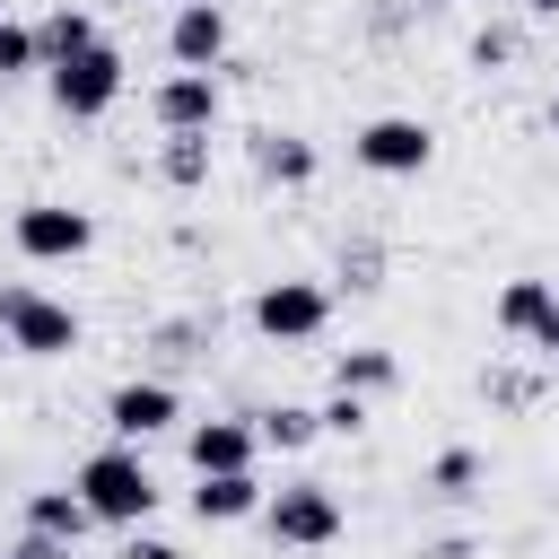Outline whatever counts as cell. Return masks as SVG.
<instances>
[{
  "mask_svg": "<svg viewBox=\"0 0 559 559\" xmlns=\"http://www.w3.org/2000/svg\"><path fill=\"white\" fill-rule=\"evenodd\" d=\"M9 349H26V358H70V349H79V314H70L61 297L9 288Z\"/></svg>",
  "mask_w": 559,
  "mask_h": 559,
  "instance_id": "5",
  "label": "cell"
},
{
  "mask_svg": "<svg viewBox=\"0 0 559 559\" xmlns=\"http://www.w3.org/2000/svg\"><path fill=\"white\" fill-rule=\"evenodd\" d=\"M70 489L87 498V515H96V524H140V515L157 507V480H148V463H140L131 445H105V454H87Z\"/></svg>",
  "mask_w": 559,
  "mask_h": 559,
  "instance_id": "1",
  "label": "cell"
},
{
  "mask_svg": "<svg viewBox=\"0 0 559 559\" xmlns=\"http://www.w3.org/2000/svg\"><path fill=\"white\" fill-rule=\"evenodd\" d=\"M166 52H175L183 70H210V61L227 52V17H218V0H183L175 26H166Z\"/></svg>",
  "mask_w": 559,
  "mask_h": 559,
  "instance_id": "8",
  "label": "cell"
},
{
  "mask_svg": "<svg viewBox=\"0 0 559 559\" xmlns=\"http://www.w3.org/2000/svg\"><path fill=\"white\" fill-rule=\"evenodd\" d=\"M314 428H323V411H297V402H280V411H262V428H253V437H262V445H280V454H297Z\"/></svg>",
  "mask_w": 559,
  "mask_h": 559,
  "instance_id": "16",
  "label": "cell"
},
{
  "mask_svg": "<svg viewBox=\"0 0 559 559\" xmlns=\"http://www.w3.org/2000/svg\"><path fill=\"white\" fill-rule=\"evenodd\" d=\"M472 480H480V454H463V445L437 454V489H472Z\"/></svg>",
  "mask_w": 559,
  "mask_h": 559,
  "instance_id": "21",
  "label": "cell"
},
{
  "mask_svg": "<svg viewBox=\"0 0 559 559\" xmlns=\"http://www.w3.org/2000/svg\"><path fill=\"white\" fill-rule=\"evenodd\" d=\"M349 148H358V166H367V175H419V166L437 157V131H428V122H411V114H376Z\"/></svg>",
  "mask_w": 559,
  "mask_h": 559,
  "instance_id": "4",
  "label": "cell"
},
{
  "mask_svg": "<svg viewBox=\"0 0 559 559\" xmlns=\"http://www.w3.org/2000/svg\"><path fill=\"white\" fill-rule=\"evenodd\" d=\"M253 507H262L253 472H210V480L192 489V515H201V524H245Z\"/></svg>",
  "mask_w": 559,
  "mask_h": 559,
  "instance_id": "12",
  "label": "cell"
},
{
  "mask_svg": "<svg viewBox=\"0 0 559 559\" xmlns=\"http://www.w3.org/2000/svg\"><path fill=\"white\" fill-rule=\"evenodd\" d=\"M262 175H271V183H306V175H314V148L271 131V140H262Z\"/></svg>",
  "mask_w": 559,
  "mask_h": 559,
  "instance_id": "17",
  "label": "cell"
},
{
  "mask_svg": "<svg viewBox=\"0 0 559 559\" xmlns=\"http://www.w3.org/2000/svg\"><path fill=\"white\" fill-rule=\"evenodd\" d=\"M122 559H183V550H175V542H140V533H131V550H122Z\"/></svg>",
  "mask_w": 559,
  "mask_h": 559,
  "instance_id": "24",
  "label": "cell"
},
{
  "mask_svg": "<svg viewBox=\"0 0 559 559\" xmlns=\"http://www.w3.org/2000/svg\"><path fill=\"white\" fill-rule=\"evenodd\" d=\"M157 122H166V131H210V122H218V79H210V70H175V79L157 87Z\"/></svg>",
  "mask_w": 559,
  "mask_h": 559,
  "instance_id": "10",
  "label": "cell"
},
{
  "mask_svg": "<svg viewBox=\"0 0 559 559\" xmlns=\"http://www.w3.org/2000/svg\"><path fill=\"white\" fill-rule=\"evenodd\" d=\"M35 61H44V44H35L26 26H9V17H0V79H17V70H35Z\"/></svg>",
  "mask_w": 559,
  "mask_h": 559,
  "instance_id": "20",
  "label": "cell"
},
{
  "mask_svg": "<svg viewBox=\"0 0 559 559\" xmlns=\"http://www.w3.org/2000/svg\"><path fill=\"white\" fill-rule=\"evenodd\" d=\"M0 17H9V0H0Z\"/></svg>",
  "mask_w": 559,
  "mask_h": 559,
  "instance_id": "29",
  "label": "cell"
},
{
  "mask_svg": "<svg viewBox=\"0 0 559 559\" xmlns=\"http://www.w3.org/2000/svg\"><path fill=\"white\" fill-rule=\"evenodd\" d=\"M87 210H61V201H26L17 210V253L26 262H79L87 253Z\"/></svg>",
  "mask_w": 559,
  "mask_h": 559,
  "instance_id": "7",
  "label": "cell"
},
{
  "mask_svg": "<svg viewBox=\"0 0 559 559\" xmlns=\"http://www.w3.org/2000/svg\"><path fill=\"white\" fill-rule=\"evenodd\" d=\"M210 175V131H175V148H166V183H201Z\"/></svg>",
  "mask_w": 559,
  "mask_h": 559,
  "instance_id": "18",
  "label": "cell"
},
{
  "mask_svg": "<svg viewBox=\"0 0 559 559\" xmlns=\"http://www.w3.org/2000/svg\"><path fill=\"white\" fill-rule=\"evenodd\" d=\"M114 96H122V52H114V44H87L79 61L52 70V105H61L70 122H96Z\"/></svg>",
  "mask_w": 559,
  "mask_h": 559,
  "instance_id": "3",
  "label": "cell"
},
{
  "mask_svg": "<svg viewBox=\"0 0 559 559\" xmlns=\"http://www.w3.org/2000/svg\"><path fill=\"white\" fill-rule=\"evenodd\" d=\"M533 349H542V358H559V306L542 314V332H533Z\"/></svg>",
  "mask_w": 559,
  "mask_h": 559,
  "instance_id": "25",
  "label": "cell"
},
{
  "mask_svg": "<svg viewBox=\"0 0 559 559\" xmlns=\"http://www.w3.org/2000/svg\"><path fill=\"white\" fill-rule=\"evenodd\" d=\"M524 9H542V17H559V0H524Z\"/></svg>",
  "mask_w": 559,
  "mask_h": 559,
  "instance_id": "26",
  "label": "cell"
},
{
  "mask_svg": "<svg viewBox=\"0 0 559 559\" xmlns=\"http://www.w3.org/2000/svg\"><path fill=\"white\" fill-rule=\"evenodd\" d=\"M323 428H341V437H349V428H367V402H358V393H341V402L323 411Z\"/></svg>",
  "mask_w": 559,
  "mask_h": 559,
  "instance_id": "22",
  "label": "cell"
},
{
  "mask_svg": "<svg viewBox=\"0 0 559 559\" xmlns=\"http://www.w3.org/2000/svg\"><path fill=\"white\" fill-rule=\"evenodd\" d=\"M550 306H559V288H550V280H507V288H498V332H524V341H533Z\"/></svg>",
  "mask_w": 559,
  "mask_h": 559,
  "instance_id": "14",
  "label": "cell"
},
{
  "mask_svg": "<svg viewBox=\"0 0 559 559\" xmlns=\"http://www.w3.org/2000/svg\"><path fill=\"white\" fill-rule=\"evenodd\" d=\"M384 384H393V358L384 349H349L341 358V393H384Z\"/></svg>",
  "mask_w": 559,
  "mask_h": 559,
  "instance_id": "19",
  "label": "cell"
},
{
  "mask_svg": "<svg viewBox=\"0 0 559 559\" xmlns=\"http://www.w3.org/2000/svg\"><path fill=\"white\" fill-rule=\"evenodd\" d=\"M183 454H192L201 480H210V472H253V428H245V419H201V428L183 437Z\"/></svg>",
  "mask_w": 559,
  "mask_h": 559,
  "instance_id": "11",
  "label": "cell"
},
{
  "mask_svg": "<svg viewBox=\"0 0 559 559\" xmlns=\"http://www.w3.org/2000/svg\"><path fill=\"white\" fill-rule=\"evenodd\" d=\"M550 131H559V105H550Z\"/></svg>",
  "mask_w": 559,
  "mask_h": 559,
  "instance_id": "28",
  "label": "cell"
},
{
  "mask_svg": "<svg viewBox=\"0 0 559 559\" xmlns=\"http://www.w3.org/2000/svg\"><path fill=\"white\" fill-rule=\"evenodd\" d=\"M35 44H44V61H52V70H61V61H79V52H87V44H96V26H87V17H79V9H52V17H44V35H35Z\"/></svg>",
  "mask_w": 559,
  "mask_h": 559,
  "instance_id": "15",
  "label": "cell"
},
{
  "mask_svg": "<svg viewBox=\"0 0 559 559\" xmlns=\"http://www.w3.org/2000/svg\"><path fill=\"white\" fill-rule=\"evenodd\" d=\"M17 559H70V542H52V533H26V542H17Z\"/></svg>",
  "mask_w": 559,
  "mask_h": 559,
  "instance_id": "23",
  "label": "cell"
},
{
  "mask_svg": "<svg viewBox=\"0 0 559 559\" xmlns=\"http://www.w3.org/2000/svg\"><path fill=\"white\" fill-rule=\"evenodd\" d=\"M262 524H271V542H288V550H323V542H341V498H332L323 480H288V489L262 507Z\"/></svg>",
  "mask_w": 559,
  "mask_h": 559,
  "instance_id": "2",
  "label": "cell"
},
{
  "mask_svg": "<svg viewBox=\"0 0 559 559\" xmlns=\"http://www.w3.org/2000/svg\"><path fill=\"white\" fill-rule=\"evenodd\" d=\"M323 314H332V297H323L314 280H271V288L253 297V332H262V341H314Z\"/></svg>",
  "mask_w": 559,
  "mask_h": 559,
  "instance_id": "6",
  "label": "cell"
},
{
  "mask_svg": "<svg viewBox=\"0 0 559 559\" xmlns=\"http://www.w3.org/2000/svg\"><path fill=\"white\" fill-rule=\"evenodd\" d=\"M166 419H175V384H114V402H105V428H114L122 445L157 437Z\"/></svg>",
  "mask_w": 559,
  "mask_h": 559,
  "instance_id": "9",
  "label": "cell"
},
{
  "mask_svg": "<svg viewBox=\"0 0 559 559\" xmlns=\"http://www.w3.org/2000/svg\"><path fill=\"white\" fill-rule=\"evenodd\" d=\"M0 332H9V288H0Z\"/></svg>",
  "mask_w": 559,
  "mask_h": 559,
  "instance_id": "27",
  "label": "cell"
},
{
  "mask_svg": "<svg viewBox=\"0 0 559 559\" xmlns=\"http://www.w3.org/2000/svg\"><path fill=\"white\" fill-rule=\"evenodd\" d=\"M96 515H87V498L79 489H35L26 498V533H52V542H70L79 550V533H87Z\"/></svg>",
  "mask_w": 559,
  "mask_h": 559,
  "instance_id": "13",
  "label": "cell"
}]
</instances>
